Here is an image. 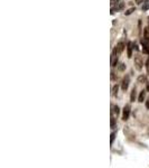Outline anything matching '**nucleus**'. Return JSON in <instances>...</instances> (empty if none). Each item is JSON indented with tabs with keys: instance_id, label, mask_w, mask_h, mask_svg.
<instances>
[{
	"instance_id": "obj_22",
	"label": "nucleus",
	"mask_w": 149,
	"mask_h": 168,
	"mask_svg": "<svg viewBox=\"0 0 149 168\" xmlns=\"http://www.w3.org/2000/svg\"><path fill=\"white\" fill-rule=\"evenodd\" d=\"M147 90H148V91H149V85H148V86H147Z\"/></svg>"
},
{
	"instance_id": "obj_20",
	"label": "nucleus",
	"mask_w": 149,
	"mask_h": 168,
	"mask_svg": "<svg viewBox=\"0 0 149 168\" xmlns=\"http://www.w3.org/2000/svg\"><path fill=\"white\" fill-rule=\"evenodd\" d=\"M111 79H112V80L116 79V76H114V73H113V72H111Z\"/></svg>"
},
{
	"instance_id": "obj_10",
	"label": "nucleus",
	"mask_w": 149,
	"mask_h": 168,
	"mask_svg": "<svg viewBox=\"0 0 149 168\" xmlns=\"http://www.w3.org/2000/svg\"><path fill=\"white\" fill-rule=\"evenodd\" d=\"M112 109H113V110H112V112H113L116 116H118V114H119V112H120L119 106H118V105H113V106H112Z\"/></svg>"
},
{
	"instance_id": "obj_2",
	"label": "nucleus",
	"mask_w": 149,
	"mask_h": 168,
	"mask_svg": "<svg viewBox=\"0 0 149 168\" xmlns=\"http://www.w3.org/2000/svg\"><path fill=\"white\" fill-rule=\"evenodd\" d=\"M142 65H144V63H142L141 56H140V55H136V56H135V66H136V68H137L138 71H140V70L142 68Z\"/></svg>"
},
{
	"instance_id": "obj_12",
	"label": "nucleus",
	"mask_w": 149,
	"mask_h": 168,
	"mask_svg": "<svg viewBox=\"0 0 149 168\" xmlns=\"http://www.w3.org/2000/svg\"><path fill=\"white\" fill-rule=\"evenodd\" d=\"M118 90H119V86L118 85H114L113 86V89H112V96H114V95H117L118 94Z\"/></svg>"
},
{
	"instance_id": "obj_13",
	"label": "nucleus",
	"mask_w": 149,
	"mask_h": 168,
	"mask_svg": "<svg viewBox=\"0 0 149 168\" xmlns=\"http://www.w3.org/2000/svg\"><path fill=\"white\" fill-rule=\"evenodd\" d=\"M125 68H126V65H125V64H119V66H118V70H119V71H121V72H122V71H125Z\"/></svg>"
},
{
	"instance_id": "obj_3",
	"label": "nucleus",
	"mask_w": 149,
	"mask_h": 168,
	"mask_svg": "<svg viewBox=\"0 0 149 168\" xmlns=\"http://www.w3.org/2000/svg\"><path fill=\"white\" fill-rule=\"evenodd\" d=\"M125 8V3L123 2H117L116 3V6L114 7H112L111 8V14H114V11H119V10H122Z\"/></svg>"
},
{
	"instance_id": "obj_11",
	"label": "nucleus",
	"mask_w": 149,
	"mask_h": 168,
	"mask_svg": "<svg viewBox=\"0 0 149 168\" xmlns=\"http://www.w3.org/2000/svg\"><path fill=\"white\" fill-rule=\"evenodd\" d=\"M147 81V79H146V76H144V75H140L138 77V82L139 83H145Z\"/></svg>"
},
{
	"instance_id": "obj_9",
	"label": "nucleus",
	"mask_w": 149,
	"mask_h": 168,
	"mask_svg": "<svg viewBox=\"0 0 149 168\" xmlns=\"http://www.w3.org/2000/svg\"><path fill=\"white\" fill-rule=\"evenodd\" d=\"M145 96H146V91H145V90H142V91L140 92V95H139V98H138V101L140 102V103H141V102H144Z\"/></svg>"
},
{
	"instance_id": "obj_14",
	"label": "nucleus",
	"mask_w": 149,
	"mask_h": 168,
	"mask_svg": "<svg viewBox=\"0 0 149 168\" xmlns=\"http://www.w3.org/2000/svg\"><path fill=\"white\" fill-rule=\"evenodd\" d=\"M114 138H116V132H112V133H111V138H110V144H111V145L113 144Z\"/></svg>"
},
{
	"instance_id": "obj_5",
	"label": "nucleus",
	"mask_w": 149,
	"mask_h": 168,
	"mask_svg": "<svg viewBox=\"0 0 149 168\" xmlns=\"http://www.w3.org/2000/svg\"><path fill=\"white\" fill-rule=\"evenodd\" d=\"M129 82H130V79H129V76H125L123 77V80H122V83H121V89L123 90V91H126L128 89V86H129Z\"/></svg>"
},
{
	"instance_id": "obj_17",
	"label": "nucleus",
	"mask_w": 149,
	"mask_h": 168,
	"mask_svg": "<svg viewBox=\"0 0 149 168\" xmlns=\"http://www.w3.org/2000/svg\"><path fill=\"white\" fill-rule=\"evenodd\" d=\"M146 67H147V73L149 74V57L148 60H147V63H146Z\"/></svg>"
},
{
	"instance_id": "obj_16",
	"label": "nucleus",
	"mask_w": 149,
	"mask_h": 168,
	"mask_svg": "<svg viewBox=\"0 0 149 168\" xmlns=\"http://www.w3.org/2000/svg\"><path fill=\"white\" fill-rule=\"evenodd\" d=\"M136 10V9H135V8H130V9H129V10L128 11H126V15H130V14H132V12H133V11Z\"/></svg>"
},
{
	"instance_id": "obj_6",
	"label": "nucleus",
	"mask_w": 149,
	"mask_h": 168,
	"mask_svg": "<svg viewBox=\"0 0 149 168\" xmlns=\"http://www.w3.org/2000/svg\"><path fill=\"white\" fill-rule=\"evenodd\" d=\"M129 116H130V105H126L125 109H123V116H122V119L125 121H127L129 119Z\"/></svg>"
},
{
	"instance_id": "obj_7",
	"label": "nucleus",
	"mask_w": 149,
	"mask_h": 168,
	"mask_svg": "<svg viewBox=\"0 0 149 168\" xmlns=\"http://www.w3.org/2000/svg\"><path fill=\"white\" fill-rule=\"evenodd\" d=\"M141 45H142V51H144V53L149 54V43L142 38L141 39Z\"/></svg>"
},
{
	"instance_id": "obj_15",
	"label": "nucleus",
	"mask_w": 149,
	"mask_h": 168,
	"mask_svg": "<svg viewBox=\"0 0 149 168\" xmlns=\"http://www.w3.org/2000/svg\"><path fill=\"white\" fill-rule=\"evenodd\" d=\"M114 127H116V119L111 117V128H114Z\"/></svg>"
},
{
	"instance_id": "obj_4",
	"label": "nucleus",
	"mask_w": 149,
	"mask_h": 168,
	"mask_svg": "<svg viewBox=\"0 0 149 168\" xmlns=\"http://www.w3.org/2000/svg\"><path fill=\"white\" fill-rule=\"evenodd\" d=\"M133 47H135V44L132 42H128L127 44V55L129 58H131V56H132V49H133Z\"/></svg>"
},
{
	"instance_id": "obj_1",
	"label": "nucleus",
	"mask_w": 149,
	"mask_h": 168,
	"mask_svg": "<svg viewBox=\"0 0 149 168\" xmlns=\"http://www.w3.org/2000/svg\"><path fill=\"white\" fill-rule=\"evenodd\" d=\"M123 49H125V43L119 42L117 44V46L114 47V49H113V56H117V57H119V55L123 52Z\"/></svg>"
},
{
	"instance_id": "obj_21",
	"label": "nucleus",
	"mask_w": 149,
	"mask_h": 168,
	"mask_svg": "<svg viewBox=\"0 0 149 168\" xmlns=\"http://www.w3.org/2000/svg\"><path fill=\"white\" fill-rule=\"evenodd\" d=\"M146 108H147V109H149V99L147 100V101H146Z\"/></svg>"
},
{
	"instance_id": "obj_18",
	"label": "nucleus",
	"mask_w": 149,
	"mask_h": 168,
	"mask_svg": "<svg viewBox=\"0 0 149 168\" xmlns=\"http://www.w3.org/2000/svg\"><path fill=\"white\" fill-rule=\"evenodd\" d=\"M145 1H146V0H136V2L139 3V5H140V3H142V2H145Z\"/></svg>"
},
{
	"instance_id": "obj_19",
	"label": "nucleus",
	"mask_w": 149,
	"mask_h": 168,
	"mask_svg": "<svg viewBox=\"0 0 149 168\" xmlns=\"http://www.w3.org/2000/svg\"><path fill=\"white\" fill-rule=\"evenodd\" d=\"M120 0H111V2H112V5H114V3H117V2H119Z\"/></svg>"
},
{
	"instance_id": "obj_8",
	"label": "nucleus",
	"mask_w": 149,
	"mask_h": 168,
	"mask_svg": "<svg viewBox=\"0 0 149 168\" xmlns=\"http://www.w3.org/2000/svg\"><path fill=\"white\" fill-rule=\"evenodd\" d=\"M136 98H137V90H136V87H133L132 91H131V95H130V101L131 102H135Z\"/></svg>"
}]
</instances>
